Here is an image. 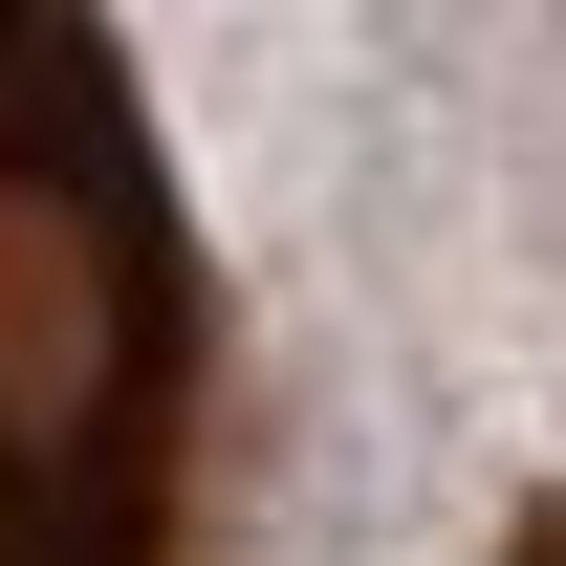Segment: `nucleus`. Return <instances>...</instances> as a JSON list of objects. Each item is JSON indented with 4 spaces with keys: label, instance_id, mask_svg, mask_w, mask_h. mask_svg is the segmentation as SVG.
I'll use <instances>...</instances> for the list:
<instances>
[{
    "label": "nucleus",
    "instance_id": "f257e3e1",
    "mask_svg": "<svg viewBox=\"0 0 566 566\" xmlns=\"http://www.w3.org/2000/svg\"><path fill=\"white\" fill-rule=\"evenodd\" d=\"M197 218L87 0H0V566H197Z\"/></svg>",
    "mask_w": 566,
    "mask_h": 566
},
{
    "label": "nucleus",
    "instance_id": "f03ea898",
    "mask_svg": "<svg viewBox=\"0 0 566 566\" xmlns=\"http://www.w3.org/2000/svg\"><path fill=\"white\" fill-rule=\"evenodd\" d=\"M501 566H566V480H545V501H523V523H501Z\"/></svg>",
    "mask_w": 566,
    "mask_h": 566
}]
</instances>
